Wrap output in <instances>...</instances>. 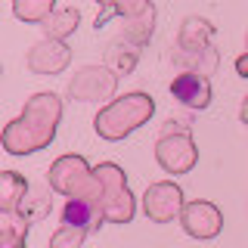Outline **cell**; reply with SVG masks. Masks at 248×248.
Here are the masks:
<instances>
[{"label":"cell","mask_w":248,"mask_h":248,"mask_svg":"<svg viewBox=\"0 0 248 248\" xmlns=\"http://www.w3.org/2000/svg\"><path fill=\"white\" fill-rule=\"evenodd\" d=\"M93 174H96L99 186H103V192H99L103 217L108 223H130L134 220V211H137V202H134V196H130V189H127L124 170L118 165H112V161H106V165L93 168Z\"/></svg>","instance_id":"4"},{"label":"cell","mask_w":248,"mask_h":248,"mask_svg":"<svg viewBox=\"0 0 248 248\" xmlns=\"http://www.w3.org/2000/svg\"><path fill=\"white\" fill-rule=\"evenodd\" d=\"M68 62H72V50L62 41H50V37H44L41 44H34L25 56L28 72H34V75H59Z\"/></svg>","instance_id":"9"},{"label":"cell","mask_w":248,"mask_h":248,"mask_svg":"<svg viewBox=\"0 0 248 248\" xmlns=\"http://www.w3.org/2000/svg\"><path fill=\"white\" fill-rule=\"evenodd\" d=\"M236 75H239V78H248V50L236 59Z\"/></svg>","instance_id":"21"},{"label":"cell","mask_w":248,"mask_h":248,"mask_svg":"<svg viewBox=\"0 0 248 248\" xmlns=\"http://www.w3.org/2000/svg\"><path fill=\"white\" fill-rule=\"evenodd\" d=\"M96 3H99V0H96Z\"/></svg>","instance_id":"23"},{"label":"cell","mask_w":248,"mask_h":248,"mask_svg":"<svg viewBox=\"0 0 248 248\" xmlns=\"http://www.w3.org/2000/svg\"><path fill=\"white\" fill-rule=\"evenodd\" d=\"M28 196V180L16 170H3L0 174V211L3 214H16L19 205Z\"/></svg>","instance_id":"13"},{"label":"cell","mask_w":248,"mask_h":248,"mask_svg":"<svg viewBox=\"0 0 248 248\" xmlns=\"http://www.w3.org/2000/svg\"><path fill=\"white\" fill-rule=\"evenodd\" d=\"M245 44H248V41H245Z\"/></svg>","instance_id":"24"},{"label":"cell","mask_w":248,"mask_h":248,"mask_svg":"<svg viewBox=\"0 0 248 248\" xmlns=\"http://www.w3.org/2000/svg\"><path fill=\"white\" fill-rule=\"evenodd\" d=\"M155 112V99L149 93H124V96L112 99L106 108H99V115L93 118V127L103 140H124L134 134L137 127H143Z\"/></svg>","instance_id":"2"},{"label":"cell","mask_w":248,"mask_h":248,"mask_svg":"<svg viewBox=\"0 0 248 248\" xmlns=\"http://www.w3.org/2000/svg\"><path fill=\"white\" fill-rule=\"evenodd\" d=\"M28 227L19 217V220H6L3 230H0V248H25V236H28Z\"/></svg>","instance_id":"18"},{"label":"cell","mask_w":248,"mask_h":248,"mask_svg":"<svg viewBox=\"0 0 248 248\" xmlns=\"http://www.w3.org/2000/svg\"><path fill=\"white\" fill-rule=\"evenodd\" d=\"M149 6H152L149 0H108V10H106L103 16H96V31L106 25V19H108L112 13L124 16V19H137V16H143Z\"/></svg>","instance_id":"16"},{"label":"cell","mask_w":248,"mask_h":248,"mask_svg":"<svg viewBox=\"0 0 248 248\" xmlns=\"http://www.w3.org/2000/svg\"><path fill=\"white\" fill-rule=\"evenodd\" d=\"M99 220H106V217L96 199H68L65 208H62V223L65 227H81V230L93 232L99 227Z\"/></svg>","instance_id":"11"},{"label":"cell","mask_w":248,"mask_h":248,"mask_svg":"<svg viewBox=\"0 0 248 248\" xmlns=\"http://www.w3.org/2000/svg\"><path fill=\"white\" fill-rule=\"evenodd\" d=\"M115 87H118V75L112 68L87 65L68 81V96L81 103H99V99H112Z\"/></svg>","instance_id":"6"},{"label":"cell","mask_w":248,"mask_h":248,"mask_svg":"<svg viewBox=\"0 0 248 248\" xmlns=\"http://www.w3.org/2000/svg\"><path fill=\"white\" fill-rule=\"evenodd\" d=\"M62 118V99L56 93H34L25 103V112L3 130V149L10 155H28L37 149H46L56 137Z\"/></svg>","instance_id":"1"},{"label":"cell","mask_w":248,"mask_h":248,"mask_svg":"<svg viewBox=\"0 0 248 248\" xmlns=\"http://www.w3.org/2000/svg\"><path fill=\"white\" fill-rule=\"evenodd\" d=\"M155 161L168 174H189L199 161V149L192 143L189 130L186 134H161V140L155 143Z\"/></svg>","instance_id":"5"},{"label":"cell","mask_w":248,"mask_h":248,"mask_svg":"<svg viewBox=\"0 0 248 248\" xmlns=\"http://www.w3.org/2000/svg\"><path fill=\"white\" fill-rule=\"evenodd\" d=\"M152 19H155V10H152V6H149L143 16H137V19H127L130 25L124 28V41L143 46L146 41H149V34H152Z\"/></svg>","instance_id":"17"},{"label":"cell","mask_w":248,"mask_h":248,"mask_svg":"<svg viewBox=\"0 0 248 248\" xmlns=\"http://www.w3.org/2000/svg\"><path fill=\"white\" fill-rule=\"evenodd\" d=\"M50 214V199L44 196V192H37V196H31V199H25L19 205V217L25 223H37V220H44V217Z\"/></svg>","instance_id":"19"},{"label":"cell","mask_w":248,"mask_h":248,"mask_svg":"<svg viewBox=\"0 0 248 248\" xmlns=\"http://www.w3.org/2000/svg\"><path fill=\"white\" fill-rule=\"evenodd\" d=\"M46 183H50L53 192L68 196V199H96L99 202V192H103V186H99L96 174H93V168L87 165L84 155H62V158H56L50 165V170H46Z\"/></svg>","instance_id":"3"},{"label":"cell","mask_w":248,"mask_h":248,"mask_svg":"<svg viewBox=\"0 0 248 248\" xmlns=\"http://www.w3.org/2000/svg\"><path fill=\"white\" fill-rule=\"evenodd\" d=\"M211 37H214L211 22L189 16V19L183 22V28H180L177 46H180V53H199V50H208V46H211Z\"/></svg>","instance_id":"12"},{"label":"cell","mask_w":248,"mask_h":248,"mask_svg":"<svg viewBox=\"0 0 248 248\" xmlns=\"http://www.w3.org/2000/svg\"><path fill=\"white\" fill-rule=\"evenodd\" d=\"M13 13L28 25H44L56 13V0H13Z\"/></svg>","instance_id":"14"},{"label":"cell","mask_w":248,"mask_h":248,"mask_svg":"<svg viewBox=\"0 0 248 248\" xmlns=\"http://www.w3.org/2000/svg\"><path fill=\"white\" fill-rule=\"evenodd\" d=\"M170 96L189 108H208L211 106V81H208V75L199 72H180L170 81Z\"/></svg>","instance_id":"10"},{"label":"cell","mask_w":248,"mask_h":248,"mask_svg":"<svg viewBox=\"0 0 248 248\" xmlns=\"http://www.w3.org/2000/svg\"><path fill=\"white\" fill-rule=\"evenodd\" d=\"M183 189L170 180H161V183H152L143 196V211L152 223H170L174 217L183 214Z\"/></svg>","instance_id":"7"},{"label":"cell","mask_w":248,"mask_h":248,"mask_svg":"<svg viewBox=\"0 0 248 248\" xmlns=\"http://www.w3.org/2000/svg\"><path fill=\"white\" fill-rule=\"evenodd\" d=\"M239 115H242V124L248 127V96H245V103H242V112H239Z\"/></svg>","instance_id":"22"},{"label":"cell","mask_w":248,"mask_h":248,"mask_svg":"<svg viewBox=\"0 0 248 248\" xmlns=\"http://www.w3.org/2000/svg\"><path fill=\"white\" fill-rule=\"evenodd\" d=\"M180 223L192 239H214L217 232L223 230V214H220L217 205H211V202L196 199V202H186L183 205Z\"/></svg>","instance_id":"8"},{"label":"cell","mask_w":248,"mask_h":248,"mask_svg":"<svg viewBox=\"0 0 248 248\" xmlns=\"http://www.w3.org/2000/svg\"><path fill=\"white\" fill-rule=\"evenodd\" d=\"M84 239H87V230H81V227H62L50 236V248H81L84 245Z\"/></svg>","instance_id":"20"},{"label":"cell","mask_w":248,"mask_h":248,"mask_svg":"<svg viewBox=\"0 0 248 248\" xmlns=\"http://www.w3.org/2000/svg\"><path fill=\"white\" fill-rule=\"evenodd\" d=\"M78 22H81V13H78V10H56L41 25V31L50 37V41H62V37H68L78 28Z\"/></svg>","instance_id":"15"}]
</instances>
